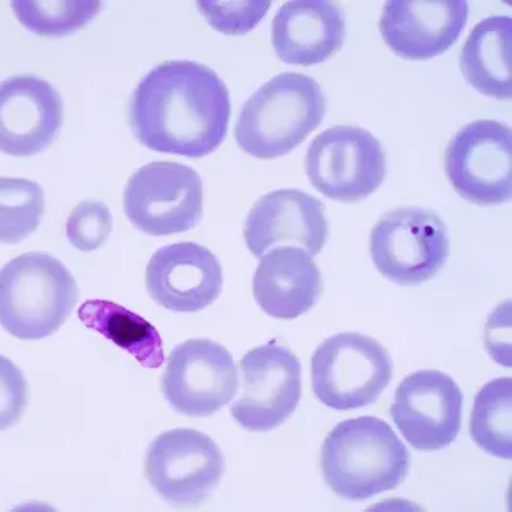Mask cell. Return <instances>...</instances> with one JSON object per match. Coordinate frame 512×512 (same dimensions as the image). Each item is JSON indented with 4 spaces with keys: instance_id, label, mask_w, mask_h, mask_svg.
<instances>
[{
    "instance_id": "obj_1",
    "label": "cell",
    "mask_w": 512,
    "mask_h": 512,
    "mask_svg": "<svg viewBox=\"0 0 512 512\" xmlns=\"http://www.w3.org/2000/svg\"><path fill=\"white\" fill-rule=\"evenodd\" d=\"M232 101L218 73L196 61H167L149 70L129 101L135 139L156 153L202 159L229 131Z\"/></svg>"
},
{
    "instance_id": "obj_2",
    "label": "cell",
    "mask_w": 512,
    "mask_h": 512,
    "mask_svg": "<svg viewBox=\"0 0 512 512\" xmlns=\"http://www.w3.org/2000/svg\"><path fill=\"white\" fill-rule=\"evenodd\" d=\"M409 471V450L384 419H346L323 443V477L345 500H367L393 491L404 483Z\"/></svg>"
},
{
    "instance_id": "obj_3",
    "label": "cell",
    "mask_w": 512,
    "mask_h": 512,
    "mask_svg": "<svg viewBox=\"0 0 512 512\" xmlns=\"http://www.w3.org/2000/svg\"><path fill=\"white\" fill-rule=\"evenodd\" d=\"M325 114V94L314 78L280 73L243 104L235 126L236 143L255 159H278L305 142Z\"/></svg>"
},
{
    "instance_id": "obj_4",
    "label": "cell",
    "mask_w": 512,
    "mask_h": 512,
    "mask_svg": "<svg viewBox=\"0 0 512 512\" xmlns=\"http://www.w3.org/2000/svg\"><path fill=\"white\" fill-rule=\"evenodd\" d=\"M78 301L77 281L49 253H24L0 269V325L16 339L52 336Z\"/></svg>"
},
{
    "instance_id": "obj_5",
    "label": "cell",
    "mask_w": 512,
    "mask_h": 512,
    "mask_svg": "<svg viewBox=\"0 0 512 512\" xmlns=\"http://www.w3.org/2000/svg\"><path fill=\"white\" fill-rule=\"evenodd\" d=\"M312 390L329 409L356 410L378 401L393 378V359L370 336L329 337L311 359Z\"/></svg>"
},
{
    "instance_id": "obj_6",
    "label": "cell",
    "mask_w": 512,
    "mask_h": 512,
    "mask_svg": "<svg viewBox=\"0 0 512 512\" xmlns=\"http://www.w3.org/2000/svg\"><path fill=\"white\" fill-rule=\"evenodd\" d=\"M449 252L447 225L427 208H395L371 230V260L387 280L399 286L432 280L447 263Z\"/></svg>"
},
{
    "instance_id": "obj_7",
    "label": "cell",
    "mask_w": 512,
    "mask_h": 512,
    "mask_svg": "<svg viewBox=\"0 0 512 512\" xmlns=\"http://www.w3.org/2000/svg\"><path fill=\"white\" fill-rule=\"evenodd\" d=\"M312 187L343 204H356L381 187L387 174L385 151L370 131L334 126L312 140L305 159Z\"/></svg>"
},
{
    "instance_id": "obj_8",
    "label": "cell",
    "mask_w": 512,
    "mask_h": 512,
    "mask_svg": "<svg viewBox=\"0 0 512 512\" xmlns=\"http://www.w3.org/2000/svg\"><path fill=\"white\" fill-rule=\"evenodd\" d=\"M123 207L135 229L146 235L188 232L204 213L201 177L182 163H148L129 177Z\"/></svg>"
},
{
    "instance_id": "obj_9",
    "label": "cell",
    "mask_w": 512,
    "mask_h": 512,
    "mask_svg": "<svg viewBox=\"0 0 512 512\" xmlns=\"http://www.w3.org/2000/svg\"><path fill=\"white\" fill-rule=\"evenodd\" d=\"M224 472L221 449L199 430H168L154 438L146 452V480L170 506L202 505Z\"/></svg>"
},
{
    "instance_id": "obj_10",
    "label": "cell",
    "mask_w": 512,
    "mask_h": 512,
    "mask_svg": "<svg viewBox=\"0 0 512 512\" xmlns=\"http://www.w3.org/2000/svg\"><path fill=\"white\" fill-rule=\"evenodd\" d=\"M444 167L454 190L480 207L512 198V131L497 120L461 128L446 148Z\"/></svg>"
},
{
    "instance_id": "obj_11",
    "label": "cell",
    "mask_w": 512,
    "mask_h": 512,
    "mask_svg": "<svg viewBox=\"0 0 512 512\" xmlns=\"http://www.w3.org/2000/svg\"><path fill=\"white\" fill-rule=\"evenodd\" d=\"M243 393L230 407L236 423L249 432H270L283 426L301 399L300 359L286 346H256L239 362Z\"/></svg>"
},
{
    "instance_id": "obj_12",
    "label": "cell",
    "mask_w": 512,
    "mask_h": 512,
    "mask_svg": "<svg viewBox=\"0 0 512 512\" xmlns=\"http://www.w3.org/2000/svg\"><path fill=\"white\" fill-rule=\"evenodd\" d=\"M238 387L232 354L208 339L176 346L162 378V393L171 409L190 418L212 416L232 401Z\"/></svg>"
},
{
    "instance_id": "obj_13",
    "label": "cell",
    "mask_w": 512,
    "mask_h": 512,
    "mask_svg": "<svg viewBox=\"0 0 512 512\" xmlns=\"http://www.w3.org/2000/svg\"><path fill=\"white\" fill-rule=\"evenodd\" d=\"M463 402V391L449 374L421 370L399 384L390 415L413 449L435 452L457 440Z\"/></svg>"
},
{
    "instance_id": "obj_14",
    "label": "cell",
    "mask_w": 512,
    "mask_h": 512,
    "mask_svg": "<svg viewBox=\"0 0 512 512\" xmlns=\"http://www.w3.org/2000/svg\"><path fill=\"white\" fill-rule=\"evenodd\" d=\"M466 0H390L379 32L388 49L407 61H427L457 44L468 24Z\"/></svg>"
},
{
    "instance_id": "obj_15",
    "label": "cell",
    "mask_w": 512,
    "mask_h": 512,
    "mask_svg": "<svg viewBox=\"0 0 512 512\" xmlns=\"http://www.w3.org/2000/svg\"><path fill=\"white\" fill-rule=\"evenodd\" d=\"M64 123L63 97L33 75L0 83V153L33 157L49 148Z\"/></svg>"
},
{
    "instance_id": "obj_16",
    "label": "cell",
    "mask_w": 512,
    "mask_h": 512,
    "mask_svg": "<svg viewBox=\"0 0 512 512\" xmlns=\"http://www.w3.org/2000/svg\"><path fill=\"white\" fill-rule=\"evenodd\" d=\"M222 286L224 275L218 256L201 244L162 247L146 267L148 294L168 311H202L218 300Z\"/></svg>"
},
{
    "instance_id": "obj_17",
    "label": "cell",
    "mask_w": 512,
    "mask_h": 512,
    "mask_svg": "<svg viewBox=\"0 0 512 512\" xmlns=\"http://www.w3.org/2000/svg\"><path fill=\"white\" fill-rule=\"evenodd\" d=\"M325 205L297 188L272 191L253 205L244 225V239L256 258L272 247L301 246L319 255L328 241Z\"/></svg>"
},
{
    "instance_id": "obj_18",
    "label": "cell",
    "mask_w": 512,
    "mask_h": 512,
    "mask_svg": "<svg viewBox=\"0 0 512 512\" xmlns=\"http://www.w3.org/2000/svg\"><path fill=\"white\" fill-rule=\"evenodd\" d=\"M345 39V14L326 0H292L272 22L275 53L294 66L325 63L342 50Z\"/></svg>"
},
{
    "instance_id": "obj_19",
    "label": "cell",
    "mask_w": 512,
    "mask_h": 512,
    "mask_svg": "<svg viewBox=\"0 0 512 512\" xmlns=\"http://www.w3.org/2000/svg\"><path fill=\"white\" fill-rule=\"evenodd\" d=\"M323 294L322 274L308 252L277 247L263 255L253 277V297L278 320H294L311 311Z\"/></svg>"
},
{
    "instance_id": "obj_20",
    "label": "cell",
    "mask_w": 512,
    "mask_h": 512,
    "mask_svg": "<svg viewBox=\"0 0 512 512\" xmlns=\"http://www.w3.org/2000/svg\"><path fill=\"white\" fill-rule=\"evenodd\" d=\"M512 19L491 16L464 42L460 67L469 86L495 100L512 98Z\"/></svg>"
},
{
    "instance_id": "obj_21",
    "label": "cell",
    "mask_w": 512,
    "mask_h": 512,
    "mask_svg": "<svg viewBox=\"0 0 512 512\" xmlns=\"http://www.w3.org/2000/svg\"><path fill=\"white\" fill-rule=\"evenodd\" d=\"M84 326L131 354L143 368L156 370L165 362L162 337L148 320L109 300H87L78 309Z\"/></svg>"
},
{
    "instance_id": "obj_22",
    "label": "cell",
    "mask_w": 512,
    "mask_h": 512,
    "mask_svg": "<svg viewBox=\"0 0 512 512\" xmlns=\"http://www.w3.org/2000/svg\"><path fill=\"white\" fill-rule=\"evenodd\" d=\"M512 379L488 382L475 396L471 416L474 443L492 457L512 458Z\"/></svg>"
},
{
    "instance_id": "obj_23",
    "label": "cell",
    "mask_w": 512,
    "mask_h": 512,
    "mask_svg": "<svg viewBox=\"0 0 512 512\" xmlns=\"http://www.w3.org/2000/svg\"><path fill=\"white\" fill-rule=\"evenodd\" d=\"M44 190L38 182L0 177V244H19L41 225Z\"/></svg>"
},
{
    "instance_id": "obj_24",
    "label": "cell",
    "mask_w": 512,
    "mask_h": 512,
    "mask_svg": "<svg viewBox=\"0 0 512 512\" xmlns=\"http://www.w3.org/2000/svg\"><path fill=\"white\" fill-rule=\"evenodd\" d=\"M18 21L28 32L44 38H63L77 33L100 13V2H11Z\"/></svg>"
},
{
    "instance_id": "obj_25",
    "label": "cell",
    "mask_w": 512,
    "mask_h": 512,
    "mask_svg": "<svg viewBox=\"0 0 512 512\" xmlns=\"http://www.w3.org/2000/svg\"><path fill=\"white\" fill-rule=\"evenodd\" d=\"M67 238L80 252L100 249L112 232V215L106 204L84 201L73 208L67 221Z\"/></svg>"
},
{
    "instance_id": "obj_26",
    "label": "cell",
    "mask_w": 512,
    "mask_h": 512,
    "mask_svg": "<svg viewBox=\"0 0 512 512\" xmlns=\"http://www.w3.org/2000/svg\"><path fill=\"white\" fill-rule=\"evenodd\" d=\"M199 13L210 27L224 35H246L266 16L270 2H198Z\"/></svg>"
},
{
    "instance_id": "obj_27",
    "label": "cell",
    "mask_w": 512,
    "mask_h": 512,
    "mask_svg": "<svg viewBox=\"0 0 512 512\" xmlns=\"http://www.w3.org/2000/svg\"><path fill=\"white\" fill-rule=\"evenodd\" d=\"M28 404V384L13 360L0 354V432L19 423Z\"/></svg>"
}]
</instances>
